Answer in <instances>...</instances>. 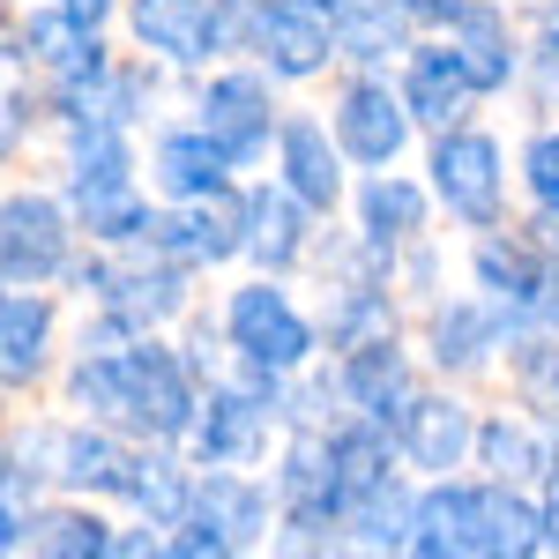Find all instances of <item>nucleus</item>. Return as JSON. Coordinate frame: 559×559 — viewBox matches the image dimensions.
<instances>
[{"label":"nucleus","mask_w":559,"mask_h":559,"mask_svg":"<svg viewBox=\"0 0 559 559\" xmlns=\"http://www.w3.org/2000/svg\"><path fill=\"white\" fill-rule=\"evenodd\" d=\"M284 418V373H269V366H247L239 388H210V403H202V418L187 432V448H194V463L210 471V463H261V448H269V426Z\"/></svg>","instance_id":"nucleus-1"},{"label":"nucleus","mask_w":559,"mask_h":559,"mask_svg":"<svg viewBox=\"0 0 559 559\" xmlns=\"http://www.w3.org/2000/svg\"><path fill=\"white\" fill-rule=\"evenodd\" d=\"M68 284L83 299H97L105 313H120L134 336H150L157 321H173L179 306H187V261H173V254L150 261V247H142L134 261H75Z\"/></svg>","instance_id":"nucleus-2"},{"label":"nucleus","mask_w":559,"mask_h":559,"mask_svg":"<svg viewBox=\"0 0 559 559\" xmlns=\"http://www.w3.org/2000/svg\"><path fill=\"white\" fill-rule=\"evenodd\" d=\"M224 336L239 350V366H269V373H299L313 358V321H306L284 284H247L231 292V313H224Z\"/></svg>","instance_id":"nucleus-3"},{"label":"nucleus","mask_w":559,"mask_h":559,"mask_svg":"<svg viewBox=\"0 0 559 559\" xmlns=\"http://www.w3.org/2000/svg\"><path fill=\"white\" fill-rule=\"evenodd\" d=\"M432 194L448 202V216H463L477 231H492L508 210V173H500V142L477 128H448L432 142Z\"/></svg>","instance_id":"nucleus-4"},{"label":"nucleus","mask_w":559,"mask_h":559,"mask_svg":"<svg viewBox=\"0 0 559 559\" xmlns=\"http://www.w3.org/2000/svg\"><path fill=\"white\" fill-rule=\"evenodd\" d=\"M75 224L52 194H8L0 202V276L8 284H52L75 269Z\"/></svg>","instance_id":"nucleus-5"},{"label":"nucleus","mask_w":559,"mask_h":559,"mask_svg":"<svg viewBox=\"0 0 559 559\" xmlns=\"http://www.w3.org/2000/svg\"><path fill=\"white\" fill-rule=\"evenodd\" d=\"M128 366H134V418L128 432H142V440H187L194 432V418H202V373L179 358V350H165L157 336H134L128 344Z\"/></svg>","instance_id":"nucleus-6"},{"label":"nucleus","mask_w":559,"mask_h":559,"mask_svg":"<svg viewBox=\"0 0 559 559\" xmlns=\"http://www.w3.org/2000/svg\"><path fill=\"white\" fill-rule=\"evenodd\" d=\"M411 128H418L411 97H403V90H388L381 75H350V83L336 90V142H344L350 165H366V173H388V165L403 157Z\"/></svg>","instance_id":"nucleus-7"},{"label":"nucleus","mask_w":559,"mask_h":559,"mask_svg":"<svg viewBox=\"0 0 559 559\" xmlns=\"http://www.w3.org/2000/svg\"><path fill=\"white\" fill-rule=\"evenodd\" d=\"M194 120L224 142V157L247 173V165H261L269 157V134L284 128L276 120V97H269V83H261L254 68H231V75H210V90L194 97Z\"/></svg>","instance_id":"nucleus-8"},{"label":"nucleus","mask_w":559,"mask_h":559,"mask_svg":"<svg viewBox=\"0 0 559 559\" xmlns=\"http://www.w3.org/2000/svg\"><path fill=\"white\" fill-rule=\"evenodd\" d=\"M344 52L336 38V0H269L261 15V60L276 83H313Z\"/></svg>","instance_id":"nucleus-9"},{"label":"nucleus","mask_w":559,"mask_h":559,"mask_svg":"<svg viewBox=\"0 0 559 559\" xmlns=\"http://www.w3.org/2000/svg\"><path fill=\"white\" fill-rule=\"evenodd\" d=\"M31 463H38L52 485H68V492H128L134 477V455L105 432V418L97 426H52L31 440Z\"/></svg>","instance_id":"nucleus-10"},{"label":"nucleus","mask_w":559,"mask_h":559,"mask_svg":"<svg viewBox=\"0 0 559 559\" xmlns=\"http://www.w3.org/2000/svg\"><path fill=\"white\" fill-rule=\"evenodd\" d=\"M545 276H552V261L530 239H485L477 247V292L500 306L508 336L515 329H545Z\"/></svg>","instance_id":"nucleus-11"},{"label":"nucleus","mask_w":559,"mask_h":559,"mask_svg":"<svg viewBox=\"0 0 559 559\" xmlns=\"http://www.w3.org/2000/svg\"><path fill=\"white\" fill-rule=\"evenodd\" d=\"M395 448H403V463L448 477L463 471V455H477V426L455 395H411L403 418H395Z\"/></svg>","instance_id":"nucleus-12"},{"label":"nucleus","mask_w":559,"mask_h":559,"mask_svg":"<svg viewBox=\"0 0 559 559\" xmlns=\"http://www.w3.org/2000/svg\"><path fill=\"white\" fill-rule=\"evenodd\" d=\"M403 97H411L418 128H432V134L463 128L477 83H471V68H463V52H455V38L448 45H411V52H403Z\"/></svg>","instance_id":"nucleus-13"},{"label":"nucleus","mask_w":559,"mask_h":559,"mask_svg":"<svg viewBox=\"0 0 559 559\" xmlns=\"http://www.w3.org/2000/svg\"><path fill=\"white\" fill-rule=\"evenodd\" d=\"M276 165H284V187H292L313 216H329L344 202V142H329L321 120L292 112V120L276 128Z\"/></svg>","instance_id":"nucleus-14"},{"label":"nucleus","mask_w":559,"mask_h":559,"mask_svg":"<svg viewBox=\"0 0 559 559\" xmlns=\"http://www.w3.org/2000/svg\"><path fill=\"white\" fill-rule=\"evenodd\" d=\"M395 426H381V418H350V426H336L329 432V485H336V500H344V522H350V508L358 500H373L388 477H395Z\"/></svg>","instance_id":"nucleus-15"},{"label":"nucleus","mask_w":559,"mask_h":559,"mask_svg":"<svg viewBox=\"0 0 559 559\" xmlns=\"http://www.w3.org/2000/svg\"><path fill=\"white\" fill-rule=\"evenodd\" d=\"M150 173H157V187H165L173 202H202V194H216V187H231L239 165H231V157H224V142L194 120V128H165V134H157Z\"/></svg>","instance_id":"nucleus-16"},{"label":"nucleus","mask_w":559,"mask_h":559,"mask_svg":"<svg viewBox=\"0 0 559 559\" xmlns=\"http://www.w3.org/2000/svg\"><path fill=\"white\" fill-rule=\"evenodd\" d=\"M336 395H344L350 411H366V418L395 426V418H403V403L418 395V388H411V366H403V344L381 336V344L344 350V366H336Z\"/></svg>","instance_id":"nucleus-17"},{"label":"nucleus","mask_w":559,"mask_h":559,"mask_svg":"<svg viewBox=\"0 0 559 559\" xmlns=\"http://www.w3.org/2000/svg\"><path fill=\"white\" fill-rule=\"evenodd\" d=\"M500 336H508V321L492 299H440L426 321V350L440 373H477L500 350Z\"/></svg>","instance_id":"nucleus-18"},{"label":"nucleus","mask_w":559,"mask_h":559,"mask_svg":"<svg viewBox=\"0 0 559 559\" xmlns=\"http://www.w3.org/2000/svg\"><path fill=\"white\" fill-rule=\"evenodd\" d=\"M448 38L463 52L477 97H492V90H508L522 75V45H515V31H508V15H500V0H463V15L448 23Z\"/></svg>","instance_id":"nucleus-19"},{"label":"nucleus","mask_w":559,"mask_h":559,"mask_svg":"<svg viewBox=\"0 0 559 559\" xmlns=\"http://www.w3.org/2000/svg\"><path fill=\"white\" fill-rule=\"evenodd\" d=\"M52 358V299L38 284H8L0 299V381L8 388H31Z\"/></svg>","instance_id":"nucleus-20"},{"label":"nucleus","mask_w":559,"mask_h":559,"mask_svg":"<svg viewBox=\"0 0 559 559\" xmlns=\"http://www.w3.org/2000/svg\"><path fill=\"white\" fill-rule=\"evenodd\" d=\"M477 492L463 477H440L418 492V530H411V552L418 559H477Z\"/></svg>","instance_id":"nucleus-21"},{"label":"nucleus","mask_w":559,"mask_h":559,"mask_svg":"<svg viewBox=\"0 0 559 559\" xmlns=\"http://www.w3.org/2000/svg\"><path fill=\"white\" fill-rule=\"evenodd\" d=\"M134 45L173 60V68H202L216 52V31H210V0H134Z\"/></svg>","instance_id":"nucleus-22"},{"label":"nucleus","mask_w":559,"mask_h":559,"mask_svg":"<svg viewBox=\"0 0 559 559\" xmlns=\"http://www.w3.org/2000/svg\"><path fill=\"white\" fill-rule=\"evenodd\" d=\"M194 515L216 522L239 552L269 537V492L254 477H239V463H210V477H194Z\"/></svg>","instance_id":"nucleus-23"},{"label":"nucleus","mask_w":559,"mask_h":559,"mask_svg":"<svg viewBox=\"0 0 559 559\" xmlns=\"http://www.w3.org/2000/svg\"><path fill=\"white\" fill-rule=\"evenodd\" d=\"M120 500H134L150 515V530H179L194 515V471H179V455H165V440H157V448L134 455V477Z\"/></svg>","instance_id":"nucleus-24"},{"label":"nucleus","mask_w":559,"mask_h":559,"mask_svg":"<svg viewBox=\"0 0 559 559\" xmlns=\"http://www.w3.org/2000/svg\"><path fill=\"white\" fill-rule=\"evenodd\" d=\"M418 231H426V194H418L411 179L373 173L358 187V239H373V247H411Z\"/></svg>","instance_id":"nucleus-25"},{"label":"nucleus","mask_w":559,"mask_h":559,"mask_svg":"<svg viewBox=\"0 0 559 559\" xmlns=\"http://www.w3.org/2000/svg\"><path fill=\"white\" fill-rule=\"evenodd\" d=\"M477 463L485 477H508V485H552V440L537 426H522V418H485L477 426Z\"/></svg>","instance_id":"nucleus-26"},{"label":"nucleus","mask_w":559,"mask_h":559,"mask_svg":"<svg viewBox=\"0 0 559 559\" xmlns=\"http://www.w3.org/2000/svg\"><path fill=\"white\" fill-rule=\"evenodd\" d=\"M105 187H134V150L128 128H75V150H68V202H90Z\"/></svg>","instance_id":"nucleus-27"},{"label":"nucleus","mask_w":559,"mask_h":559,"mask_svg":"<svg viewBox=\"0 0 559 559\" xmlns=\"http://www.w3.org/2000/svg\"><path fill=\"white\" fill-rule=\"evenodd\" d=\"M306 202L292 187H254V239H247V254L269 269V276H284L292 261L306 254Z\"/></svg>","instance_id":"nucleus-28"},{"label":"nucleus","mask_w":559,"mask_h":559,"mask_svg":"<svg viewBox=\"0 0 559 559\" xmlns=\"http://www.w3.org/2000/svg\"><path fill=\"white\" fill-rule=\"evenodd\" d=\"M411 530H418V492H403V477H388L373 500L350 508V537L366 552H411Z\"/></svg>","instance_id":"nucleus-29"},{"label":"nucleus","mask_w":559,"mask_h":559,"mask_svg":"<svg viewBox=\"0 0 559 559\" xmlns=\"http://www.w3.org/2000/svg\"><path fill=\"white\" fill-rule=\"evenodd\" d=\"M395 336V306H388V284L381 276H358L336 292V313H329V344L336 350H358V344H381Z\"/></svg>","instance_id":"nucleus-30"},{"label":"nucleus","mask_w":559,"mask_h":559,"mask_svg":"<svg viewBox=\"0 0 559 559\" xmlns=\"http://www.w3.org/2000/svg\"><path fill=\"white\" fill-rule=\"evenodd\" d=\"M31 552H45V559H105V552H120V537H112V522L90 515V508H52V515H38V530H31Z\"/></svg>","instance_id":"nucleus-31"},{"label":"nucleus","mask_w":559,"mask_h":559,"mask_svg":"<svg viewBox=\"0 0 559 559\" xmlns=\"http://www.w3.org/2000/svg\"><path fill=\"white\" fill-rule=\"evenodd\" d=\"M83 38H90V23H75L60 0H45L31 23H15V31H8V60H38V68H60V60H68V52H75Z\"/></svg>","instance_id":"nucleus-32"},{"label":"nucleus","mask_w":559,"mask_h":559,"mask_svg":"<svg viewBox=\"0 0 559 559\" xmlns=\"http://www.w3.org/2000/svg\"><path fill=\"white\" fill-rule=\"evenodd\" d=\"M75 216H83V231L97 247H142L150 239V202L134 187H105V194L75 202Z\"/></svg>","instance_id":"nucleus-33"},{"label":"nucleus","mask_w":559,"mask_h":559,"mask_svg":"<svg viewBox=\"0 0 559 559\" xmlns=\"http://www.w3.org/2000/svg\"><path fill=\"white\" fill-rule=\"evenodd\" d=\"M261 15H269V0H210L216 52H261Z\"/></svg>","instance_id":"nucleus-34"},{"label":"nucleus","mask_w":559,"mask_h":559,"mask_svg":"<svg viewBox=\"0 0 559 559\" xmlns=\"http://www.w3.org/2000/svg\"><path fill=\"white\" fill-rule=\"evenodd\" d=\"M522 179H530V202L545 216H559V128L530 134V150H522Z\"/></svg>","instance_id":"nucleus-35"},{"label":"nucleus","mask_w":559,"mask_h":559,"mask_svg":"<svg viewBox=\"0 0 559 559\" xmlns=\"http://www.w3.org/2000/svg\"><path fill=\"white\" fill-rule=\"evenodd\" d=\"M224 552H239L216 522H202V515H187L179 522V537H165V559H224Z\"/></svg>","instance_id":"nucleus-36"},{"label":"nucleus","mask_w":559,"mask_h":559,"mask_svg":"<svg viewBox=\"0 0 559 559\" xmlns=\"http://www.w3.org/2000/svg\"><path fill=\"white\" fill-rule=\"evenodd\" d=\"M31 112H38V105H31L23 90H8V120H0V142H8V150H23V128H31Z\"/></svg>","instance_id":"nucleus-37"},{"label":"nucleus","mask_w":559,"mask_h":559,"mask_svg":"<svg viewBox=\"0 0 559 559\" xmlns=\"http://www.w3.org/2000/svg\"><path fill=\"white\" fill-rule=\"evenodd\" d=\"M395 8H403L411 23H440V31H448V23L463 15V0H395Z\"/></svg>","instance_id":"nucleus-38"},{"label":"nucleus","mask_w":559,"mask_h":559,"mask_svg":"<svg viewBox=\"0 0 559 559\" xmlns=\"http://www.w3.org/2000/svg\"><path fill=\"white\" fill-rule=\"evenodd\" d=\"M210 358H216V329H210V321H194V336H187V366L210 373Z\"/></svg>","instance_id":"nucleus-39"},{"label":"nucleus","mask_w":559,"mask_h":559,"mask_svg":"<svg viewBox=\"0 0 559 559\" xmlns=\"http://www.w3.org/2000/svg\"><path fill=\"white\" fill-rule=\"evenodd\" d=\"M60 8H68V15H75V23H90V31H97V23H105V15H112V0H60Z\"/></svg>","instance_id":"nucleus-40"},{"label":"nucleus","mask_w":559,"mask_h":559,"mask_svg":"<svg viewBox=\"0 0 559 559\" xmlns=\"http://www.w3.org/2000/svg\"><path fill=\"white\" fill-rule=\"evenodd\" d=\"M545 552H559V485L545 492Z\"/></svg>","instance_id":"nucleus-41"},{"label":"nucleus","mask_w":559,"mask_h":559,"mask_svg":"<svg viewBox=\"0 0 559 559\" xmlns=\"http://www.w3.org/2000/svg\"><path fill=\"white\" fill-rule=\"evenodd\" d=\"M545 329H559V254H552V276H545Z\"/></svg>","instance_id":"nucleus-42"},{"label":"nucleus","mask_w":559,"mask_h":559,"mask_svg":"<svg viewBox=\"0 0 559 559\" xmlns=\"http://www.w3.org/2000/svg\"><path fill=\"white\" fill-rule=\"evenodd\" d=\"M545 440H552V485H559V418H552V432H545Z\"/></svg>","instance_id":"nucleus-43"},{"label":"nucleus","mask_w":559,"mask_h":559,"mask_svg":"<svg viewBox=\"0 0 559 559\" xmlns=\"http://www.w3.org/2000/svg\"><path fill=\"white\" fill-rule=\"evenodd\" d=\"M545 395H552V403H559V358H552V373H545Z\"/></svg>","instance_id":"nucleus-44"},{"label":"nucleus","mask_w":559,"mask_h":559,"mask_svg":"<svg viewBox=\"0 0 559 559\" xmlns=\"http://www.w3.org/2000/svg\"><path fill=\"white\" fill-rule=\"evenodd\" d=\"M545 8H552V0H545Z\"/></svg>","instance_id":"nucleus-45"}]
</instances>
